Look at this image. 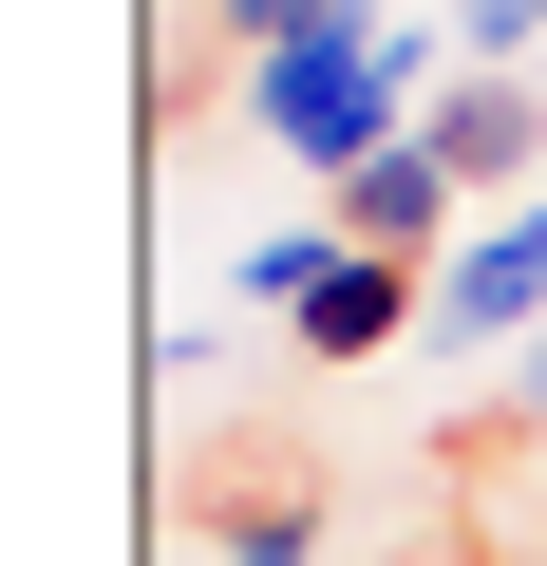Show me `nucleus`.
Listing matches in <instances>:
<instances>
[{"label": "nucleus", "instance_id": "1", "mask_svg": "<svg viewBox=\"0 0 547 566\" xmlns=\"http://www.w3.org/2000/svg\"><path fill=\"white\" fill-rule=\"evenodd\" d=\"M415 76H434V39H415V20H378V0H340L322 39L245 57V133L284 151V170H322V189H359L378 151H415V133H434V114H415Z\"/></svg>", "mask_w": 547, "mask_h": 566}, {"label": "nucleus", "instance_id": "2", "mask_svg": "<svg viewBox=\"0 0 547 566\" xmlns=\"http://www.w3.org/2000/svg\"><path fill=\"white\" fill-rule=\"evenodd\" d=\"M434 340H547V189L472 208V245H453V283H434Z\"/></svg>", "mask_w": 547, "mask_h": 566}, {"label": "nucleus", "instance_id": "3", "mask_svg": "<svg viewBox=\"0 0 547 566\" xmlns=\"http://www.w3.org/2000/svg\"><path fill=\"white\" fill-rule=\"evenodd\" d=\"M284 340H303V359H378V340H415V264H397V245H340V283H322Z\"/></svg>", "mask_w": 547, "mask_h": 566}, {"label": "nucleus", "instance_id": "4", "mask_svg": "<svg viewBox=\"0 0 547 566\" xmlns=\"http://www.w3.org/2000/svg\"><path fill=\"white\" fill-rule=\"evenodd\" d=\"M453 208H472V189H453V151H434V133H415V151H378V170H359V189H340V245H397V264H415V245H434V227H453Z\"/></svg>", "mask_w": 547, "mask_h": 566}, {"label": "nucleus", "instance_id": "5", "mask_svg": "<svg viewBox=\"0 0 547 566\" xmlns=\"http://www.w3.org/2000/svg\"><path fill=\"white\" fill-rule=\"evenodd\" d=\"M434 151H453V189H509V170L547 151V114H528V76H472V95H434Z\"/></svg>", "mask_w": 547, "mask_h": 566}, {"label": "nucleus", "instance_id": "6", "mask_svg": "<svg viewBox=\"0 0 547 566\" xmlns=\"http://www.w3.org/2000/svg\"><path fill=\"white\" fill-rule=\"evenodd\" d=\"M453 39H472L491 76H547V0H453Z\"/></svg>", "mask_w": 547, "mask_h": 566}, {"label": "nucleus", "instance_id": "7", "mask_svg": "<svg viewBox=\"0 0 547 566\" xmlns=\"http://www.w3.org/2000/svg\"><path fill=\"white\" fill-rule=\"evenodd\" d=\"M227 566H322V510L284 491V510H227Z\"/></svg>", "mask_w": 547, "mask_h": 566}, {"label": "nucleus", "instance_id": "8", "mask_svg": "<svg viewBox=\"0 0 547 566\" xmlns=\"http://www.w3.org/2000/svg\"><path fill=\"white\" fill-rule=\"evenodd\" d=\"M208 20H227L245 57H284V39H322V20H340V0H208Z\"/></svg>", "mask_w": 547, "mask_h": 566}, {"label": "nucleus", "instance_id": "9", "mask_svg": "<svg viewBox=\"0 0 547 566\" xmlns=\"http://www.w3.org/2000/svg\"><path fill=\"white\" fill-rule=\"evenodd\" d=\"M528 114H547V76H528Z\"/></svg>", "mask_w": 547, "mask_h": 566}]
</instances>
